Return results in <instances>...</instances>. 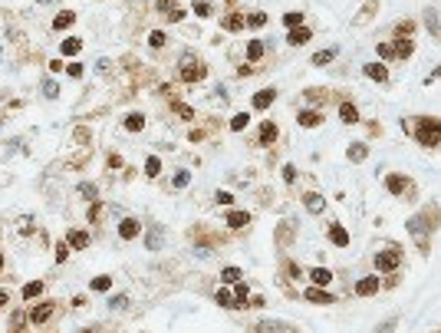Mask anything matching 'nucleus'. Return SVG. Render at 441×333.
I'll list each match as a JSON object with an SVG mask.
<instances>
[{
  "mask_svg": "<svg viewBox=\"0 0 441 333\" xmlns=\"http://www.w3.org/2000/svg\"><path fill=\"white\" fill-rule=\"evenodd\" d=\"M204 66L198 63V60H191V56H184V63H182V80L184 83H198V80H204Z\"/></svg>",
  "mask_w": 441,
  "mask_h": 333,
  "instance_id": "2",
  "label": "nucleus"
},
{
  "mask_svg": "<svg viewBox=\"0 0 441 333\" xmlns=\"http://www.w3.org/2000/svg\"><path fill=\"white\" fill-rule=\"evenodd\" d=\"M72 24H76V14H72V10H63V14H56L53 30H66V27H72Z\"/></svg>",
  "mask_w": 441,
  "mask_h": 333,
  "instance_id": "12",
  "label": "nucleus"
},
{
  "mask_svg": "<svg viewBox=\"0 0 441 333\" xmlns=\"http://www.w3.org/2000/svg\"><path fill=\"white\" fill-rule=\"evenodd\" d=\"M270 103H274V89H264V93L254 96V109H267Z\"/></svg>",
  "mask_w": 441,
  "mask_h": 333,
  "instance_id": "19",
  "label": "nucleus"
},
{
  "mask_svg": "<svg viewBox=\"0 0 441 333\" xmlns=\"http://www.w3.org/2000/svg\"><path fill=\"white\" fill-rule=\"evenodd\" d=\"M247 221H250V214H247V211H228V224H230V228H244Z\"/></svg>",
  "mask_w": 441,
  "mask_h": 333,
  "instance_id": "17",
  "label": "nucleus"
},
{
  "mask_svg": "<svg viewBox=\"0 0 441 333\" xmlns=\"http://www.w3.org/2000/svg\"><path fill=\"white\" fill-rule=\"evenodd\" d=\"M434 80H441V66H438V70H434V73H432V76H428V80H425V83H428V86H432V83H434Z\"/></svg>",
  "mask_w": 441,
  "mask_h": 333,
  "instance_id": "52",
  "label": "nucleus"
},
{
  "mask_svg": "<svg viewBox=\"0 0 441 333\" xmlns=\"http://www.w3.org/2000/svg\"><path fill=\"white\" fill-rule=\"evenodd\" d=\"M53 313H56V303L43 300V303H36V307L30 310V323H33V326H43L50 317H53Z\"/></svg>",
  "mask_w": 441,
  "mask_h": 333,
  "instance_id": "3",
  "label": "nucleus"
},
{
  "mask_svg": "<svg viewBox=\"0 0 441 333\" xmlns=\"http://www.w3.org/2000/svg\"><path fill=\"white\" fill-rule=\"evenodd\" d=\"M220 27H224V30H230V33H237V30H244V27H247V20H244L240 14H228L224 20H220Z\"/></svg>",
  "mask_w": 441,
  "mask_h": 333,
  "instance_id": "7",
  "label": "nucleus"
},
{
  "mask_svg": "<svg viewBox=\"0 0 441 333\" xmlns=\"http://www.w3.org/2000/svg\"><path fill=\"white\" fill-rule=\"evenodd\" d=\"M392 53H395V50L388 47V43H382V47H378V56H382V60H388V56H392Z\"/></svg>",
  "mask_w": 441,
  "mask_h": 333,
  "instance_id": "49",
  "label": "nucleus"
},
{
  "mask_svg": "<svg viewBox=\"0 0 441 333\" xmlns=\"http://www.w3.org/2000/svg\"><path fill=\"white\" fill-rule=\"evenodd\" d=\"M300 119V126H306V129H313V126H320V122H323V116H320V112H313V109H303L296 116Z\"/></svg>",
  "mask_w": 441,
  "mask_h": 333,
  "instance_id": "9",
  "label": "nucleus"
},
{
  "mask_svg": "<svg viewBox=\"0 0 441 333\" xmlns=\"http://www.w3.org/2000/svg\"><path fill=\"white\" fill-rule=\"evenodd\" d=\"M284 24H286V27H296V24H300V14H296V10H290V14L284 17Z\"/></svg>",
  "mask_w": 441,
  "mask_h": 333,
  "instance_id": "45",
  "label": "nucleus"
},
{
  "mask_svg": "<svg viewBox=\"0 0 441 333\" xmlns=\"http://www.w3.org/2000/svg\"><path fill=\"white\" fill-rule=\"evenodd\" d=\"M158 10H162V14H172V10H178V0H158Z\"/></svg>",
  "mask_w": 441,
  "mask_h": 333,
  "instance_id": "37",
  "label": "nucleus"
},
{
  "mask_svg": "<svg viewBox=\"0 0 441 333\" xmlns=\"http://www.w3.org/2000/svg\"><path fill=\"white\" fill-rule=\"evenodd\" d=\"M126 129H128V132H142V129H145V116H138V112H132V116H128V119H126Z\"/></svg>",
  "mask_w": 441,
  "mask_h": 333,
  "instance_id": "22",
  "label": "nucleus"
},
{
  "mask_svg": "<svg viewBox=\"0 0 441 333\" xmlns=\"http://www.w3.org/2000/svg\"><path fill=\"white\" fill-rule=\"evenodd\" d=\"M66 73H70L72 80H79V76H82V66H79V63H70V66H66Z\"/></svg>",
  "mask_w": 441,
  "mask_h": 333,
  "instance_id": "44",
  "label": "nucleus"
},
{
  "mask_svg": "<svg viewBox=\"0 0 441 333\" xmlns=\"http://www.w3.org/2000/svg\"><path fill=\"white\" fill-rule=\"evenodd\" d=\"M36 4H50V0H36Z\"/></svg>",
  "mask_w": 441,
  "mask_h": 333,
  "instance_id": "55",
  "label": "nucleus"
},
{
  "mask_svg": "<svg viewBox=\"0 0 441 333\" xmlns=\"http://www.w3.org/2000/svg\"><path fill=\"white\" fill-rule=\"evenodd\" d=\"M109 287H112V277H106V274H102V277H96V280H92V290H96V293H106Z\"/></svg>",
  "mask_w": 441,
  "mask_h": 333,
  "instance_id": "26",
  "label": "nucleus"
},
{
  "mask_svg": "<svg viewBox=\"0 0 441 333\" xmlns=\"http://www.w3.org/2000/svg\"><path fill=\"white\" fill-rule=\"evenodd\" d=\"M425 24H428V27H432V30H434V33H438V20H434V14H432V10H428V14H425Z\"/></svg>",
  "mask_w": 441,
  "mask_h": 333,
  "instance_id": "50",
  "label": "nucleus"
},
{
  "mask_svg": "<svg viewBox=\"0 0 441 333\" xmlns=\"http://www.w3.org/2000/svg\"><path fill=\"white\" fill-rule=\"evenodd\" d=\"M43 96H46V99H56V96H60V86H56L53 80H46L43 83Z\"/></svg>",
  "mask_w": 441,
  "mask_h": 333,
  "instance_id": "36",
  "label": "nucleus"
},
{
  "mask_svg": "<svg viewBox=\"0 0 441 333\" xmlns=\"http://www.w3.org/2000/svg\"><path fill=\"white\" fill-rule=\"evenodd\" d=\"M395 53H398V56H412V40H405V37H402V40H398V43H395Z\"/></svg>",
  "mask_w": 441,
  "mask_h": 333,
  "instance_id": "31",
  "label": "nucleus"
},
{
  "mask_svg": "<svg viewBox=\"0 0 441 333\" xmlns=\"http://www.w3.org/2000/svg\"><path fill=\"white\" fill-rule=\"evenodd\" d=\"M306 208L313 214H320V211H323V198H320V195H306Z\"/></svg>",
  "mask_w": 441,
  "mask_h": 333,
  "instance_id": "29",
  "label": "nucleus"
},
{
  "mask_svg": "<svg viewBox=\"0 0 441 333\" xmlns=\"http://www.w3.org/2000/svg\"><path fill=\"white\" fill-rule=\"evenodd\" d=\"M174 112H178L182 119H194V112H191V109H188V106H184V103H174Z\"/></svg>",
  "mask_w": 441,
  "mask_h": 333,
  "instance_id": "41",
  "label": "nucleus"
},
{
  "mask_svg": "<svg viewBox=\"0 0 441 333\" xmlns=\"http://www.w3.org/2000/svg\"><path fill=\"white\" fill-rule=\"evenodd\" d=\"M79 50H82V40H79V37H70V40L60 43V53H63V56H76Z\"/></svg>",
  "mask_w": 441,
  "mask_h": 333,
  "instance_id": "11",
  "label": "nucleus"
},
{
  "mask_svg": "<svg viewBox=\"0 0 441 333\" xmlns=\"http://www.w3.org/2000/svg\"><path fill=\"white\" fill-rule=\"evenodd\" d=\"M66 257H70V244H60V247H56V261L63 264Z\"/></svg>",
  "mask_w": 441,
  "mask_h": 333,
  "instance_id": "42",
  "label": "nucleus"
},
{
  "mask_svg": "<svg viewBox=\"0 0 441 333\" xmlns=\"http://www.w3.org/2000/svg\"><path fill=\"white\" fill-rule=\"evenodd\" d=\"M96 191H99V188H96L92 182H82V185H79V195H82L86 201H96Z\"/></svg>",
  "mask_w": 441,
  "mask_h": 333,
  "instance_id": "25",
  "label": "nucleus"
},
{
  "mask_svg": "<svg viewBox=\"0 0 441 333\" xmlns=\"http://www.w3.org/2000/svg\"><path fill=\"white\" fill-rule=\"evenodd\" d=\"M276 139V126L274 122H264V126H260V145H270Z\"/></svg>",
  "mask_w": 441,
  "mask_h": 333,
  "instance_id": "15",
  "label": "nucleus"
},
{
  "mask_svg": "<svg viewBox=\"0 0 441 333\" xmlns=\"http://www.w3.org/2000/svg\"><path fill=\"white\" fill-rule=\"evenodd\" d=\"M158 244H162V231H152V234H148V247H158Z\"/></svg>",
  "mask_w": 441,
  "mask_h": 333,
  "instance_id": "46",
  "label": "nucleus"
},
{
  "mask_svg": "<svg viewBox=\"0 0 441 333\" xmlns=\"http://www.w3.org/2000/svg\"><path fill=\"white\" fill-rule=\"evenodd\" d=\"M332 56H336V50H320V53L313 56V63H316V66H326V63L332 60Z\"/></svg>",
  "mask_w": 441,
  "mask_h": 333,
  "instance_id": "27",
  "label": "nucleus"
},
{
  "mask_svg": "<svg viewBox=\"0 0 441 333\" xmlns=\"http://www.w3.org/2000/svg\"><path fill=\"white\" fill-rule=\"evenodd\" d=\"M376 290H378V277H366V280H359V287H356L359 297H372Z\"/></svg>",
  "mask_w": 441,
  "mask_h": 333,
  "instance_id": "10",
  "label": "nucleus"
},
{
  "mask_svg": "<svg viewBox=\"0 0 441 333\" xmlns=\"http://www.w3.org/2000/svg\"><path fill=\"white\" fill-rule=\"evenodd\" d=\"M148 43H152L155 50H158V47H165V30H152V33H148Z\"/></svg>",
  "mask_w": 441,
  "mask_h": 333,
  "instance_id": "32",
  "label": "nucleus"
},
{
  "mask_svg": "<svg viewBox=\"0 0 441 333\" xmlns=\"http://www.w3.org/2000/svg\"><path fill=\"white\" fill-rule=\"evenodd\" d=\"M310 277H313L316 287H323V284H330V280H332V274L326 267H313V270H310Z\"/></svg>",
  "mask_w": 441,
  "mask_h": 333,
  "instance_id": "16",
  "label": "nucleus"
},
{
  "mask_svg": "<svg viewBox=\"0 0 441 333\" xmlns=\"http://www.w3.org/2000/svg\"><path fill=\"white\" fill-rule=\"evenodd\" d=\"M290 326L286 323H280V320H264V323L257 326V333H286Z\"/></svg>",
  "mask_w": 441,
  "mask_h": 333,
  "instance_id": "13",
  "label": "nucleus"
},
{
  "mask_svg": "<svg viewBox=\"0 0 441 333\" xmlns=\"http://www.w3.org/2000/svg\"><path fill=\"white\" fill-rule=\"evenodd\" d=\"M237 300H240V303L247 300V284H240V280H237Z\"/></svg>",
  "mask_w": 441,
  "mask_h": 333,
  "instance_id": "48",
  "label": "nucleus"
},
{
  "mask_svg": "<svg viewBox=\"0 0 441 333\" xmlns=\"http://www.w3.org/2000/svg\"><path fill=\"white\" fill-rule=\"evenodd\" d=\"M306 300L310 303H332V293L323 290V287H310V290H306Z\"/></svg>",
  "mask_w": 441,
  "mask_h": 333,
  "instance_id": "8",
  "label": "nucleus"
},
{
  "mask_svg": "<svg viewBox=\"0 0 441 333\" xmlns=\"http://www.w3.org/2000/svg\"><path fill=\"white\" fill-rule=\"evenodd\" d=\"M260 56H264V43L250 40V43H247V60H260Z\"/></svg>",
  "mask_w": 441,
  "mask_h": 333,
  "instance_id": "24",
  "label": "nucleus"
},
{
  "mask_svg": "<svg viewBox=\"0 0 441 333\" xmlns=\"http://www.w3.org/2000/svg\"><path fill=\"white\" fill-rule=\"evenodd\" d=\"M214 300H218L220 307H234V303H237V300H234V297H230L228 290H218V293H214Z\"/></svg>",
  "mask_w": 441,
  "mask_h": 333,
  "instance_id": "30",
  "label": "nucleus"
},
{
  "mask_svg": "<svg viewBox=\"0 0 441 333\" xmlns=\"http://www.w3.org/2000/svg\"><path fill=\"white\" fill-rule=\"evenodd\" d=\"M194 14L198 17H208V14H211V4H208V0H198V4H194Z\"/></svg>",
  "mask_w": 441,
  "mask_h": 333,
  "instance_id": "40",
  "label": "nucleus"
},
{
  "mask_svg": "<svg viewBox=\"0 0 441 333\" xmlns=\"http://www.w3.org/2000/svg\"><path fill=\"white\" fill-rule=\"evenodd\" d=\"M366 76H369V80H378V83L388 80V73H386V66H382V63H369V66H366Z\"/></svg>",
  "mask_w": 441,
  "mask_h": 333,
  "instance_id": "14",
  "label": "nucleus"
},
{
  "mask_svg": "<svg viewBox=\"0 0 441 333\" xmlns=\"http://www.w3.org/2000/svg\"><path fill=\"white\" fill-rule=\"evenodd\" d=\"M0 270H4V254H0Z\"/></svg>",
  "mask_w": 441,
  "mask_h": 333,
  "instance_id": "54",
  "label": "nucleus"
},
{
  "mask_svg": "<svg viewBox=\"0 0 441 333\" xmlns=\"http://www.w3.org/2000/svg\"><path fill=\"white\" fill-rule=\"evenodd\" d=\"M330 238H332V244H339V247H346V244H349V234L339 228V224H332V228H330Z\"/></svg>",
  "mask_w": 441,
  "mask_h": 333,
  "instance_id": "20",
  "label": "nucleus"
},
{
  "mask_svg": "<svg viewBox=\"0 0 441 333\" xmlns=\"http://www.w3.org/2000/svg\"><path fill=\"white\" fill-rule=\"evenodd\" d=\"M188 182H191V175H188V172H178V175H174V185H178V188H184Z\"/></svg>",
  "mask_w": 441,
  "mask_h": 333,
  "instance_id": "43",
  "label": "nucleus"
},
{
  "mask_svg": "<svg viewBox=\"0 0 441 333\" xmlns=\"http://www.w3.org/2000/svg\"><path fill=\"white\" fill-rule=\"evenodd\" d=\"M349 159H352V162H362L366 159V145H352V149H349Z\"/></svg>",
  "mask_w": 441,
  "mask_h": 333,
  "instance_id": "38",
  "label": "nucleus"
},
{
  "mask_svg": "<svg viewBox=\"0 0 441 333\" xmlns=\"http://www.w3.org/2000/svg\"><path fill=\"white\" fill-rule=\"evenodd\" d=\"M220 277L228 280V284H237V280H240V267H224V270H220Z\"/></svg>",
  "mask_w": 441,
  "mask_h": 333,
  "instance_id": "28",
  "label": "nucleus"
},
{
  "mask_svg": "<svg viewBox=\"0 0 441 333\" xmlns=\"http://www.w3.org/2000/svg\"><path fill=\"white\" fill-rule=\"evenodd\" d=\"M138 231H142V224L135 221V218H126V221L118 224V238H122V241H132V238H138Z\"/></svg>",
  "mask_w": 441,
  "mask_h": 333,
  "instance_id": "5",
  "label": "nucleus"
},
{
  "mask_svg": "<svg viewBox=\"0 0 441 333\" xmlns=\"http://www.w3.org/2000/svg\"><path fill=\"white\" fill-rule=\"evenodd\" d=\"M66 244H70V247H86L89 244V234H86V231H70Z\"/></svg>",
  "mask_w": 441,
  "mask_h": 333,
  "instance_id": "18",
  "label": "nucleus"
},
{
  "mask_svg": "<svg viewBox=\"0 0 441 333\" xmlns=\"http://www.w3.org/2000/svg\"><path fill=\"white\" fill-rule=\"evenodd\" d=\"M310 37H313V33H310L306 27H293V30L286 33V43H290V47H303V43H306Z\"/></svg>",
  "mask_w": 441,
  "mask_h": 333,
  "instance_id": "6",
  "label": "nucleus"
},
{
  "mask_svg": "<svg viewBox=\"0 0 441 333\" xmlns=\"http://www.w3.org/2000/svg\"><path fill=\"white\" fill-rule=\"evenodd\" d=\"M4 303H7V293H0V307H4Z\"/></svg>",
  "mask_w": 441,
  "mask_h": 333,
  "instance_id": "53",
  "label": "nucleus"
},
{
  "mask_svg": "<svg viewBox=\"0 0 441 333\" xmlns=\"http://www.w3.org/2000/svg\"><path fill=\"white\" fill-rule=\"evenodd\" d=\"M158 172H162V162H158V159H155V155H152V159H148V162H145V175H152V178H155V175H158Z\"/></svg>",
  "mask_w": 441,
  "mask_h": 333,
  "instance_id": "35",
  "label": "nucleus"
},
{
  "mask_svg": "<svg viewBox=\"0 0 441 333\" xmlns=\"http://www.w3.org/2000/svg\"><path fill=\"white\" fill-rule=\"evenodd\" d=\"M398 264H402V254H398V251H382V254H378V257H376V267L382 270V274H388V270H395V267H398Z\"/></svg>",
  "mask_w": 441,
  "mask_h": 333,
  "instance_id": "4",
  "label": "nucleus"
},
{
  "mask_svg": "<svg viewBox=\"0 0 441 333\" xmlns=\"http://www.w3.org/2000/svg\"><path fill=\"white\" fill-rule=\"evenodd\" d=\"M388 191H392V195H402V191H405V182L398 178V175H392V178H388Z\"/></svg>",
  "mask_w": 441,
  "mask_h": 333,
  "instance_id": "33",
  "label": "nucleus"
},
{
  "mask_svg": "<svg viewBox=\"0 0 441 333\" xmlns=\"http://www.w3.org/2000/svg\"><path fill=\"white\" fill-rule=\"evenodd\" d=\"M230 201H234L230 191H218V205H230Z\"/></svg>",
  "mask_w": 441,
  "mask_h": 333,
  "instance_id": "47",
  "label": "nucleus"
},
{
  "mask_svg": "<svg viewBox=\"0 0 441 333\" xmlns=\"http://www.w3.org/2000/svg\"><path fill=\"white\" fill-rule=\"evenodd\" d=\"M247 24H250V27H264V24H267V14H260V10H257V14L247 17Z\"/></svg>",
  "mask_w": 441,
  "mask_h": 333,
  "instance_id": "39",
  "label": "nucleus"
},
{
  "mask_svg": "<svg viewBox=\"0 0 441 333\" xmlns=\"http://www.w3.org/2000/svg\"><path fill=\"white\" fill-rule=\"evenodd\" d=\"M109 303H112V310H116V307H118V310H122V307H126V297H112V300H109Z\"/></svg>",
  "mask_w": 441,
  "mask_h": 333,
  "instance_id": "51",
  "label": "nucleus"
},
{
  "mask_svg": "<svg viewBox=\"0 0 441 333\" xmlns=\"http://www.w3.org/2000/svg\"><path fill=\"white\" fill-rule=\"evenodd\" d=\"M40 293H43V280H30V284L24 287V297H26V300H33V297H40Z\"/></svg>",
  "mask_w": 441,
  "mask_h": 333,
  "instance_id": "23",
  "label": "nucleus"
},
{
  "mask_svg": "<svg viewBox=\"0 0 441 333\" xmlns=\"http://www.w3.org/2000/svg\"><path fill=\"white\" fill-rule=\"evenodd\" d=\"M339 119L342 122H359V112H356L352 103H342V109H339Z\"/></svg>",
  "mask_w": 441,
  "mask_h": 333,
  "instance_id": "21",
  "label": "nucleus"
},
{
  "mask_svg": "<svg viewBox=\"0 0 441 333\" xmlns=\"http://www.w3.org/2000/svg\"><path fill=\"white\" fill-rule=\"evenodd\" d=\"M418 142L422 145H441V122L438 119H422L415 129Z\"/></svg>",
  "mask_w": 441,
  "mask_h": 333,
  "instance_id": "1",
  "label": "nucleus"
},
{
  "mask_svg": "<svg viewBox=\"0 0 441 333\" xmlns=\"http://www.w3.org/2000/svg\"><path fill=\"white\" fill-rule=\"evenodd\" d=\"M247 119H250L247 112H240V116H234V119H230V129H234V132H240V129H247Z\"/></svg>",
  "mask_w": 441,
  "mask_h": 333,
  "instance_id": "34",
  "label": "nucleus"
}]
</instances>
